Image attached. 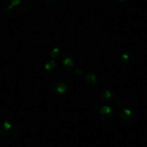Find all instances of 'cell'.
Masks as SVG:
<instances>
[{
	"label": "cell",
	"instance_id": "ba28073f",
	"mask_svg": "<svg viewBox=\"0 0 147 147\" xmlns=\"http://www.w3.org/2000/svg\"><path fill=\"white\" fill-rule=\"evenodd\" d=\"M114 96H115V92H114V90H111V89H107V90H104L102 92L101 100L104 102H107L113 100Z\"/></svg>",
	"mask_w": 147,
	"mask_h": 147
},
{
	"label": "cell",
	"instance_id": "8992f818",
	"mask_svg": "<svg viewBox=\"0 0 147 147\" xmlns=\"http://www.w3.org/2000/svg\"><path fill=\"white\" fill-rule=\"evenodd\" d=\"M44 67L46 73L49 75H55V74H58L59 69H60L59 65L53 60L49 61V62H47L45 64Z\"/></svg>",
	"mask_w": 147,
	"mask_h": 147
},
{
	"label": "cell",
	"instance_id": "4fadbf2b",
	"mask_svg": "<svg viewBox=\"0 0 147 147\" xmlns=\"http://www.w3.org/2000/svg\"><path fill=\"white\" fill-rule=\"evenodd\" d=\"M60 54V49L59 48H54L53 50L51 51V56L53 59H56L59 56V55Z\"/></svg>",
	"mask_w": 147,
	"mask_h": 147
},
{
	"label": "cell",
	"instance_id": "3957f363",
	"mask_svg": "<svg viewBox=\"0 0 147 147\" xmlns=\"http://www.w3.org/2000/svg\"><path fill=\"white\" fill-rule=\"evenodd\" d=\"M61 64L63 70L66 72H71L76 66V59L73 54L70 53H65L61 57Z\"/></svg>",
	"mask_w": 147,
	"mask_h": 147
},
{
	"label": "cell",
	"instance_id": "52a82bcc",
	"mask_svg": "<svg viewBox=\"0 0 147 147\" xmlns=\"http://www.w3.org/2000/svg\"><path fill=\"white\" fill-rule=\"evenodd\" d=\"M136 60V55L133 52H127L120 56V63L123 65H130Z\"/></svg>",
	"mask_w": 147,
	"mask_h": 147
},
{
	"label": "cell",
	"instance_id": "5b68a950",
	"mask_svg": "<svg viewBox=\"0 0 147 147\" xmlns=\"http://www.w3.org/2000/svg\"><path fill=\"white\" fill-rule=\"evenodd\" d=\"M120 118L125 123H132L136 120V113L131 108H123L120 112Z\"/></svg>",
	"mask_w": 147,
	"mask_h": 147
},
{
	"label": "cell",
	"instance_id": "d6986e66",
	"mask_svg": "<svg viewBox=\"0 0 147 147\" xmlns=\"http://www.w3.org/2000/svg\"><path fill=\"white\" fill-rule=\"evenodd\" d=\"M2 113H1V112H0V121H2Z\"/></svg>",
	"mask_w": 147,
	"mask_h": 147
},
{
	"label": "cell",
	"instance_id": "6da1fadb",
	"mask_svg": "<svg viewBox=\"0 0 147 147\" xmlns=\"http://www.w3.org/2000/svg\"><path fill=\"white\" fill-rule=\"evenodd\" d=\"M19 128L9 121H6L0 125V136L7 139H15L19 135Z\"/></svg>",
	"mask_w": 147,
	"mask_h": 147
},
{
	"label": "cell",
	"instance_id": "9c48e42d",
	"mask_svg": "<svg viewBox=\"0 0 147 147\" xmlns=\"http://www.w3.org/2000/svg\"><path fill=\"white\" fill-rule=\"evenodd\" d=\"M31 7V3L30 2V0H21L19 5L16 7L17 10L20 11V12H28Z\"/></svg>",
	"mask_w": 147,
	"mask_h": 147
},
{
	"label": "cell",
	"instance_id": "e0dca14e",
	"mask_svg": "<svg viewBox=\"0 0 147 147\" xmlns=\"http://www.w3.org/2000/svg\"><path fill=\"white\" fill-rule=\"evenodd\" d=\"M20 1L21 0H12V1H11L10 5H12L13 7H16L19 5V3L20 2Z\"/></svg>",
	"mask_w": 147,
	"mask_h": 147
},
{
	"label": "cell",
	"instance_id": "7a4b0ae2",
	"mask_svg": "<svg viewBox=\"0 0 147 147\" xmlns=\"http://www.w3.org/2000/svg\"><path fill=\"white\" fill-rule=\"evenodd\" d=\"M100 120L105 124H110L115 119V111L108 105H103L100 108Z\"/></svg>",
	"mask_w": 147,
	"mask_h": 147
},
{
	"label": "cell",
	"instance_id": "9a60e30c",
	"mask_svg": "<svg viewBox=\"0 0 147 147\" xmlns=\"http://www.w3.org/2000/svg\"><path fill=\"white\" fill-rule=\"evenodd\" d=\"M90 107H91V110H98L100 105H99V103L96 101H92L90 103Z\"/></svg>",
	"mask_w": 147,
	"mask_h": 147
},
{
	"label": "cell",
	"instance_id": "7c38bea8",
	"mask_svg": "<svg viewBox=\"0 0 147 147\" xmlns=\"http://www.w3.org/2000/svg\"><path fill=\"white\" fill-rule=\"evenodd\" d=\"M62 0H44V2L46 5L50 7H56L61 4Z\"/></svg>",
	"mask_w": 147,
	"mask_h": 147
},
{
	"label": "cell",
	"instance_id": "8fae6325",
	"mask_svg": "<svg viewBox=\"0 0 147 147\" xmlns=\"http://www.w3.org/2000/svg\"><path fill=\"white\" fill-rule=\"evenodd\" d=\"M13 8L14 7L11 5H6L2 7V12L4 15H9L12 13V12H13Z\"/></svg>",
	"mask_w": 147,
	"mask_h": 147
},
{
	"label": "cell",
	"instance_id": "277c9868",
	"mask_svg": "<svg viewBox=\"0 0 147 147\" xmlns=\"http://www.w3.org/2000/svg\"><path fill=\"white\" fill-rule=\"evenodd\" d=\"M50 90L51 92L55 96H61L68 91V85L64 82L57 81L51 85Z\"/></svg>",
	"mask_w": 147,
	"mask_h": 147
},
{
	"label": "cell",
	"instance_id": "30bf717a",
	"mask_svg": "<svg viewBox=\"0 0 147 147\" xmlns=\"http://www.w3.org/2000/svg\"><path fill=\"white\" fill-rule=\"evenodd\" d=\"M85 81L88 85L95 86L97 84V77L92 72H88L85 74Z\"/></svg>",
	"mask_w": 147,
	"mask_h": 147
},
{
	"label": "cell",
	"instance_id": "2e32d148",
	"mask_svg": "<svg viewBox=\"0 0 147 147\" xmlns=\"http://www.w3.org/2000/svg\"><path fill=\"white\" fill-rule=\"evenodd\" d=\"M74 75L77 77H82L84 76V72L81 69H77L74 71Z\"/></svg>",
	"mask_w": 147,
	"mask_h": 147
},
{
	"label": "cell",
	"instance_id": "ac0fdd59",
	"mask_svg": "<svg viewBox=\"0 0 147 147\" xmlns=\"http://www.w3.org/2000/svg\"><path fill=\"white\" fill-rule=\"evenodd\" d=\"M126 0H113V2H115L117 4H122L123 2H125Z\"/></svg>",
	"mask_w": 147,
	"mask_h": 147
},
{
	"label": "cell",
	"instance_id": "5bb4252c",
	"mask_svg": "<svg viewBox=\"0 0 147 147\" xmlns=\"http://www.w3.org/2000/svg\"><path fill=\"white\" fill-rule=\"evenodd\" d=\"M115 107H117L118 108H122L124 105V102L123 101L122 99L118 98L115 102Z\"/></svg>",
	"mask_w": 147,
	"mask_h": 147
}]
</instances>
